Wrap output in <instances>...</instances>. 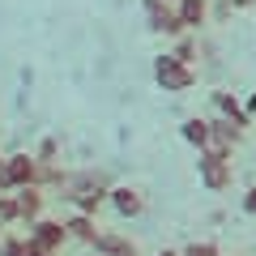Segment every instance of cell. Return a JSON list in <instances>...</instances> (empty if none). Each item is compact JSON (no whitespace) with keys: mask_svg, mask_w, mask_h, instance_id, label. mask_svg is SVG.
<instances>
[{"mask_svg":"<svg viewBox=\"0 0 256 256\" xmlns=\"http://www.w3.org/2000/svg\"><path fill=\"white\" fill-rule=\"evenodd\" d=\"M210 132H214V146H218V150H235L239 137H244V128H235L230 120H222V116L210 120Z\"/></svg>","mask_w":256,"mask_h":256,"instance_id":"obj_14","label":"cell"},{"mask_svg":"<svg viewBox=\"0 0 256 256\" xmlns=\"http://www.w3.org/2000/svg\"><path fill=\"white\" fill-rule=\"evenodd\" d=\"M26 252H30V244L22 235H9V230L0 235V256H26Z\"/></svg>","mask_w":256,"mask_h":256,"instance_id":"obj_16","label":"cell"},{"mask_svg":"<svg viewBox=\"0 0 256 256\" xmlns=\"http://www.w3.org/2000/svg\"><path fill=\"white\" fill-rule=\"evenodd\" d=\"M86 256H102V252H94V248H90V252H86Z\"/></svg>","mask_w":256,"mask_h":256,"instance_id":"obj_26","label":"cell"},{"mask_svg":"<svg viewBox=\"0 0 256 256\" xmlns=\"http://www.w3.org/2000/svg\"><path fill=\"white\" fill-rule=\"evenodd\" d=\"M175 13L188 30H201L210 22V0H175Z\"/></svg>","mask_w":256,"mask_h":256,"instance_id":"obj_12","label":"cell"},{"mask_svg":"<svg viewBox=\"0 0 256 256\" xmlns=\"http://www.w3.org/2000/svg\"><path fill=\"white\" fill-rule=\"evenodd\" d=\"M0 192H13V175H9V154H0Z\"/></svg>","mask_w":256,"mask_h":256,"instance_id":"obj_20","label":"cell"},{"mask_svg":"<svg viewBox=\"0 0 256 256\" xmlns=\"http://www.w3.org/2000/svg\"><path fill=\"white\" fill-rule=\"evenodd\" d=\"M244 214H252V218H256V184L244 192Z\"/></svg>","mask_w":256,"mask_h":256,"instance_id":"obj_22","label":"cell"},{"mask_svg":"<svg viewBox=\"0 0 256 256\" xmlns=\"http://www.w3.org/2000/svg\"><path fill=\"white\" fill-rule=\"evenodd\" d=\"M230 154H235V150H218V146L196 150V175H201V184H205L210 192H226V188H230V180H235Z\"/></svg>","mask_w":256,"mask_h":256,"instance_id":"obj_1","label":"cell"},{"mask_svg":"<svg viewBox=\"0 0 256 256\" xmlns=\"http://www.w3.org/2000/svg\"><path fill=\"white\" fill-rule=\"evenodd\" d=\"M154 256H184V252H175V248H162V252H154Z\"/></svg>","mask_w":256,"mask_h":256,"instance_id":"obj_25","label":"cell"},{"mask_svg":"<svg viewBox=\"0 0 256 256\" xmlns=\"http://www.w3.org/2000/svg\"><path fill=\"white\" fill-rule=\"evenodd\" d=\"M171 52L180 56L184 64H192V60H196V38H192V30H188V34H180V38H175V47H171Z\"/></svg>","mask_w":256,"mask_h":256,"instance_id":"obj_17","label":"cell"},{"mask_svg":"<svg viewBox=\"0 0 256 256\" xmlns=\"http://www.w3.org/2000/svg\"><path fill=\"white\" fill-rule=\"evenodd\" d=\"M18 210H22V222H34L43 218V188L38 184H26V188H18Z\"/></svg>","mask_w":256,"mask_h":256,"instance_id":"obj_11","label":"cell"},{"mask_svg":"<svg viewBox=\"0 0 256 256\" xmlns=\"http://www.w3.org/2000/svg\"><path fill=\"white\" fill-rule=\"evenodd\" d=\"M64 226H68V239H77V244L94 248V239L102 235L98 222H94V214H73V218H64Z\"/></svg>","mask_w":256,"mask_h":256,"instance_id":"obj_10","label":"cell"},{"mask_svg":"<svg viewBox=\"0 0 256 256\" xmlns=\"http://www.w3.org/2000/svg\"><path fill=\"white\" fill-rule=\"evenodd\" d=\"M210 13H214V18H230L235 9H230V0H214V4H210Z\"/></svg>","mask_w":256,"mask_h":256,"instance_id":"obj_21","label":"cell"},{"mask_svg":"<svg viewBox=\"0 0 256 256\" xmlns=\"http://www.w3.org/2000/svg\"><path fill=\"white\" fill-rule=\"evenodd\" d=\"M56 154H60L56 137H43V141H38V150H34V158H38V162H56Z\"/></svg>","mask_w":256,"mask_h":256,"instance_id":"obj_19","label":"cell"},{"mask_svg":"<svg viewBox=\"0 0 256 256\" xmlns=\"http://www.w3.org/2000/svg\"><path fill=\"white\" fill-rule=\"evenodd\" d=\"M180 137L188 141L192 150H210L214 146V132H210V120H201V116H188L180 124Z\"/></svg>","mask_w":256,"mask_h":256,"instance_id":"obj_9","label":"cell"},{"mask_svg":"<svg viewBox=\"0 0 256 256\" xmlns=\"http://www.w3.org/2000/svg\"><path fill=\"white\" fill-rule=\"evenodd\" d=\"M184 256H222V252H218L214 239H192V244L184 248Z\"/></svg>","mask_w":256,"mask_h":256,"instance_id":"obj_18","label":"cell"},{"mask_svg":"<svg viewBox=\"0 0 256 256\" xmlns=\"http://www.w3.org/2000/svg\"><path fill=\"white\" fill-rule=\"evenodd\" d=\"M166 4H175V0H166Z\"/></svg>","mask_w":256,"mask_h":256,"instance_id":"obj_27","label":"cell"},{"mask_svg":"<svg viewBox=\"0 0 256 256\" xmlns=\"http://www.w3.org/2000/svg\"><path fill=\"white\" fill-rule=\"evenodd\" d=\"M26 244H30V239H26ZM26 256H56V252H43V248H34V244H30V252Z\"/></svg>","mask_w":256,"mask_h":256,"instance_id":"obj_23","label":"cell"},{"mask_svg":"<svg viewBox=\"0 0 256 256\" xmlns=\"http://www.w3.org/2000/svg\"><path fill=\"white\" fill-rule=\"evenodd\" d=\"M107 201H111V188H107L102 180H94V184H86L82 192H73V205H77V214H98Z\"/></svg>","mask_w":256,"mask_h":256,"instance_id":"obj_7","label":"cell"},{"mask_svg":"<svg viewBox=\"0 0 256 256\" xmlns=\"http://www.w3.org/2000/svg\"><path fill=\"white\" fill-rule=\"evenodd\" d=\"M154 82L162 86L166 94H188L192 86H196V68L184 64L175 52H162V56H154Z\"/></svg>","mask_w":256,"mask_h":256,"instance_id":"obj_2","label":"cell"},{"mask_svg":"<svg viewBox=\"0 0 256 256\" xmlns=\"http://www.w3.org/2000/svg\"><path fill=\"white\" fill-rule=\"evenodd\" d=\"M26 239H30L34 248H43V252H56V256H60V248L68 244V226H64L60 218H34V222L26 226Z\"/></svg>","mask_w":256,"mask_h":256,"instance_id":"obj_4","label":"cell"},{"mask_svg":"<svg viewBox=\"0 0 256 256\" xmlns=\"http://www.w3.org/2000/svg\"><path fill=\"white\" fill-rule=\"evenodd\" d=\"M94 252H102V256H141L132 239H124V235H111V230H102V235L94 239Z\"/></svg>","mask_w":256,"mask_h":256,"instance_id":"obj_13","label":"cell"},{"mask_svg":"<svg viewBox=\"0 0 256 256\" xmlns=\"http://www.w3.org/2000/svg\"><path fill=\"white\" fill-rule=\"evenodd\" d=\"M9 175H13V192L38 184V158L34 154H9Z\"/></svg>","mask_w":256,"mask_h":256,"instance_id":"obj_8","label":"cell"},{"mask_svg":"<svg viewBox=\"0 0 256 256\" xmlns=\"http://www.w3.org/2000/svg\"><path fill=\"white\" fill-rule=\"evenodd\" d=\"M0 222H4V226L22 222V210H18V192H0Z\"/></svg>","mask_w":256,"mask_h":256,"instance_id":"obj_15","label":"cell"},{"mask_svg":"<svg viewBox=\"0 0 256 256\" xmlns=\"http://www.w3.org/2000/svg\"><path fill=\"white\" fill-rule=\"evenodd\" d=\"M210 102H214V111H218L222 120H230L235 128H244V132H248V124H252V111L239 102V94H235V90H214V94H210Z\"/></svg>","mask_w":256,"mask_h":256,"instance_id":"obj_5","label":"cell"},{"mask_svg":"<svg viewBox=\"0 0 256 256\" xmlns=\"http://www.w3.org/2000/svg\"><path fill=\"white\" fill-rule=\"evenodd\" d=\"M141 9H146V26L154 30V34H166V38L188 34V26L180 22L175 4H166V0H141Z\"/></svg>","mask_w":256,"mask_h":256,"instance_id":"obj_3","label":"cell"},{"mask_svg":"<svg viewBox=\"0 0 256 256\" xmlns=\"http://www.w3.org/2000/svg\"><path fill=\"white\" fill-rule=\"evenodd\" d=\"M111 210H116L120 218H137V214L146 210L141 188H132V184H116V188H111Z\"/></svg>","mask_w":256,"mask_h":256,"instance_id":"obj_6","label":"cell"},{"mask_svg":"<svg viewBox=\"0 0 256 256\" xmlns=\"http://www.w3.org/2000/svg\"><path fill=\"white\" fill-rule=\"evenodd\" d=\"M252 256H256V252H252Z\"/></svg>","mask_w":256,"mask_h":256,"instance_id":"obj_28","label":"cell"},{"mask_svg":"<svg viewBox=\"0 0 256 256\" xmlns=\"http://www.w3.org/2000/svg\"><path fill=\"white\" fill-rule=\"evenodd\" d=\"M256 0H230V9H252Z\"/></svg>","mask_w":256,"mask_h":256,"instance_id":"obj_24","label":"cell"}]
</instances>
